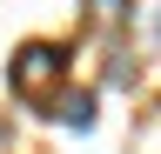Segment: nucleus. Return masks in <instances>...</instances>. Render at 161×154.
Masks as SVG:
<instances>
[{
  "label": "nucleus",
  "mask_w": 161,
  "mask_h": 154,
  "mask_svg": "<svg viewBox=\"0 0 161 154\" xmlns=\"http://www.w3.org/2000/svg\"><path fill=\"white\" fill-rule=\"evenodd\" d=\"M60 61H67V47H54V40L20 47V54H14V87H20V94H40V87L60 74Z\"/></svg>",
  "instance_id": "f257e3e1"
},
{
  "label": "nucleus",
  "mask_w": 161,
  "mask_h": 154,
  "mask_svg": "<svg viewBox=\"0 0 161 154\" xmlns=\"http://www.w3.org/2000/svg\"><path fill=\"white\" fill-rule=\"evenodd\" d=\"M154 40H161V13H154Z\"/></svg>",
  "instance_id": "20e7f679"
},
{
  "label": "nucleus",
  "mask_w": 161,
  "mask_h": 154,
  "mask_svg": "<svg viewBox=\"0 0 161 154\" xmlns=\"http://www.w3.org/2000/svg\"><path fill=\"white\" fill-rule=\"evenodd\" d=\"M101 13H108V20H121V13H128V0H94Z\"/></svg>",
  "instance_id": "7ed1b4c3"
},
{
  "label": "nucleus",
  "mask_w": 161,
  "mask_h": 154,
  "mask_svg": "<svg viewBox=\"0 0 161 154\" xmlns=\"http://www.w3.org/2000/svg\"><path fill=\"white\" fill-rule=\"evenodd\" d=\"M47 114H54V121L60 127H94V94H54V101H47Z\"/></svg>",
  "instance_id": "f03ea898"
}]
</instances>
